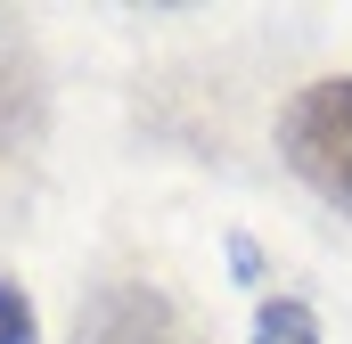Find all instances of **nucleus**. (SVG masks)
Returning a JSON list of instances; mask_svg holds the SVG:
<instances>
[{
	"instance_id": "1",
	"label": "nucleus",
	"mask_w": 352,
	"mask_h": 344,
	"mask_svg": "<svg viewBox=\"0 0 352 344\" xmlns=\"http://www.w3.org/2000/svg\"><path fill=\"white\" fill-rule=\"evenodd\" d=\"M278 148L328 205L352 213V74H320L295 90L278 115Z\"/></svg>"
},
{
	"instance_id": "2",
	"label": "nucleus",
	"mask_w": 352,
	"mask_h": 344,
	"mask_svg": "<svg viewBox=\"0 0 352 344\" xmlns=\"http://www.w3.org/2000/svg\"><path fill=\"white\" fill-rule=\"evenodd\" d=\"M74 344H205L197 320L148 279H107L74 312Z\"/></svg>"
},
{
	"instance_id": "3",
	"label": "nucleus",
	"mask_w": 352,
	"mask_h": 344,
	"mask_svg": "<svg viewBox=\"0 0 352 344\" xmlns=\"http://www.w3.org/2000/svg\"><path fill=\"white\" fill-rule=\"evenodd\" d=\"M254 344H320L311 303H295V295H270L263 312H254Z\"/></svg>"
},
{
	"instance_id": "4",
	"label": "nucleus",
	"mask_w": 352,
	"mask_h": 344,
	"mask_svg": "<svg viewBox=\"0 0 352 344\" xmlns=\"http://www.w3.org/2000/svg\"><path fill=\"white\" fill-rule=\"evenodd\" d=\"M41 336V320H33V295L16 287V279H0V344H33Z\"/></svg>"
}]
</instances>
